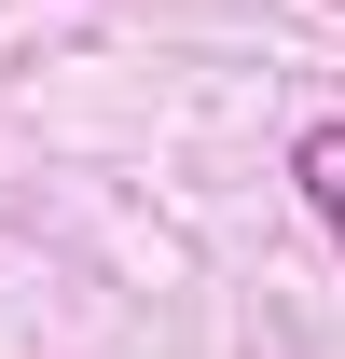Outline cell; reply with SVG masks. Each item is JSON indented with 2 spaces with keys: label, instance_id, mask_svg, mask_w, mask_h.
Returning a JSON list of instances; mask_svg holds the SVG:
<instances>
[{
  "label": "cell",
  "instance_id": "cell-1",
  "mask_svg": "<svg viewBox=\"0 0 345 359\" xmlns=\"http://www.w3.org/2000/svg\"><path fill=\"white\" fill-rule=\"evenodd\" d=\"M290 180H304V208H318V235L345 249V125H304L290 138Z\"/></svg>",
  "mask_w": 345,
  "mask_h": 359
}]
</instances>
